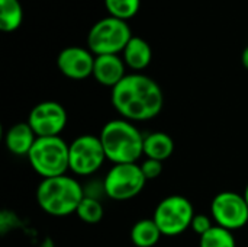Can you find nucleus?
<instances>
[{
	"label": "nucleus",
	"instance_id": "obj_7",
	"mask_svg": "<svg viewBox=\"0 0 248 247\" xmlns=\"http://www.w3.org/2000/svg\"><path fill=\"white\" fill-rule=\"evenodd\" d=\"M145 182L138 163L113 165L105 176L103 191L113 201H129L144 189Z\"/></svg>",
	"mask_w": 248,
	"mask_h": 247
},
{
	"label": "nucleus",
	"instance_id": "obj_24",
	"mask_svg": "<svg viewBox=\"0 0 248 247\" xmlns=\"http://www.w3.org/2000/svg\"><path fill=\"white\" fill-rule=\"evenodd\" d=\"M241 63H243L244 68L248 70V45L244 48V51H243V54H241Z\"/></svg>",
	"mask_w": 248,
	"mask_h": 247
},
{
	"label": "nucleus",
	"instance_id": "obj_8",
	"mask_svg": "<svg viewBox=\"0 0 248 247\" xmlns=\"http://www.w3.org/2000/svg\"><path fill=\"white\" fill-rule=\"evenodd\" d=\"M106 160L102 141L96 135L84 134L70 144V170L78 176L96 173Z\"/></svg>",
	"mask_w": 248,
	"mask_h": 247
},
{
	"label": "nucleus",
	"instance_id": "obj_11",
	"mask_svg": "<svg viewBox=\"0 0 248 247\" xmlns=\"http://www.w3.org/2000/svg\"><path fill=\"white\" fill-rule=\"evenodd\" d=\"M96 55L81 47H67L57 57L58 70L71 80H84L93 76Z\"/></svg>",
	"mask_w": 248,
	"mask_h": 247
},
{
	"label": "nucleus",
	"instance_id": "obj_6",
	"mask_svg": "<svg viewBox=\"0 0 248 247\" xmlns=\"http://www.w3.org/2000/svg\"><path fill=\"white\" fill-rule=\"evenodd\" d=\"M195 210L192 202L182 195H170L158 202L153 220L163 236L174 237L185 233L192 226Z\"/></svg>",
	"mask_w": 248,
	"mask_h": 247
},
{
	"label": "nucleus",
	"instance_id": "obj_25",
	"mask_svg": "<svg viewBox=\"0 0 248 247\" xmlns=\"http://www.w3.org/2000/svg\"><path fill=\"white\" fill-rule=\"evenodd\" d=\"M39 247H55V246H54V242H52L51 239H45V240L41 243V246Z\"/></svg>",
	"mask_w": 248,
	"mask_h": 247
},
{
	"label": "nucleus",
	"instance_id": "obj_2",
	"mask_svg": "<svg viewBox=\"0 0 248 247\" xmlns=\"http://www.w3.org/2000/svg\"><path fill=\"white\" fill-rule=\"evenodd\" d=\"M106 159L113 165L138 163L144 154V135L134 122L124 118L106 122L99 135Z\"/></svg>",
	"mask_w": 248,
	"mask_h": 247
},
{
	"label": "nucleus",
	"instance_id": "obj_22",
	"mask_svg": "<svg viewBox=\"0 0 248 247\" xmlns=\"http://www.w3.org/2000/svg\"><path fill=\"white\" fill-rule=\"evenodd\" d=\"M212 221H214V220L209 218V217L205 215V214H195V217H193V220H192L190 229L201 237V236H203L205 233H208V231L214 227Z\"/></svg>",
	"mask_w": 248,
	"mask_h": 247
},
{
	"label": "nucleus",
	"instance_id": "obj_17",
	"mask_svg": "<svg viewBox=\"0 0 248 247\" xmlns=\"http://www.w3.org/2000/svg\"><path fill=\"white\" fill-rule=\"evenodd\" d=\"M23 22V9L19 0H0V28L3 32L16 31Z\"/></svg>",
	"mask_w": 248,
	"mask_h": 247
},
{
	"label": "nucleus",
	"instance_id": "obj_18",
	"mask_svg": "<svg viewBox=\"0 0 248 247\" xmlns=\"http://www.w3.org/2000/svg\"><path fill=\"white\" fill-rule=\"evenodd\" d=\"M76 215L86 224H97L102 221L103 215H105V210L102 202L92 195H86L83 198V201L80 202Z\"/></svg>",
	"mask_w": 248,
	"mask_h": 247
},
{
	"label": "nucleus",
	"instance_id": "obj_20",
	"mask_svg": "<svg viewBox=\"0 0 248 247\" xmlns=\"http://www.w3.org/2000/svg\"><path fill=\"white\" fill-rule=\"evenodd\" d=\"M105 6L110 16L128 20L138 13L141 0H105Z\"/></svg>",
	"mask_w": 248,
	"mask_h": 247
},
{
	"label": "nucleus",
	"instance_id": "obj_5",
	"mask_svg": "<svg viewBox=\"0 0 248 247\" xmlns=\"http://www.w3.org/2000/svg\"><path fill=\"white\" fill-rule=\"evenodd\" d=\"M132 33L126 20L109 16L97 20L89 31L87 47L94 55H108L122 52Z\"/></svg>",
	"mask_w": 248,
	"mask_h": 247
},
{
	"label": "nucleus",
	"instance_id": "obj_10",
	"mask_svg": "<svg viewBox=\"0 0 248 247\" xmlns=\"http://www.w3.org/2000/svg\"><path fill=\"white\" fill-rule=\"evenodd\" d=\"M67 111L55 100H45L35 105L28 116V124L38 138L60 137L67 125Z\"/></svg>",
	"mask_w": 248,
	"mask_h": 247
},
{
	"label": "nucleus",
	"instance_id": "obj_23",
	"mask_svg": "<svg viewBox=\"0 0 248 247\" xmlns=\"http://www.w3.org/2000/svg\"><path fill=\"white\" fill-rule=\"evenodd\" d=\"M17 226V218L13 213L3 210L1 215H0V231L3 236H6V233L12 229H15Z\"/></svg>",
	"mask_w": 248,
	"mask_h": 247
},
{
	"label": "nucleus",
	"instance_id": "obj_26",
	"mask_svg": "<svg viewBox=\"0 0 248 247\" xmlns=\"http://www.w3.org/2000/svg\"><path fill=\"white\" fill-rule=\"evenodd\" d=\"M244 198H246V202H247L248 205V183L247 186H246V191H244Z\"/></svg>",
	"mask_w": 248,
	"mask_h": 247
},
{
	"label": "nucleus",
	"instance_id": "obj_13",
	"mask_svg": "<svg viewBox=\"0 0 248 247\" xmlns=\"http://www.w3.org/2000/svg\"><path fill=\"white\" fill-rule=\"evenodd\" d=\"M36 138L38 137L35 135L28 122H17L7 130L4 135V144L12 154L19 157H28Z\"/></svg>",
	"mask_w": 248,
	"mask_h": 247
},
{
	"label": "nucleus",
	"instance_id": "obj_3",
	"mask_svg": "<svg viewBox=\"0 0 248 247\" xmlns=\"http://www.w3.org/2000/svg\"><path fill=\"white\" fill-rule=\"evenodd\" d=\"M84 197L86 192L78 181L67 175L42 179L36 188V202L39 208L52 217L76 214Z\"/></svg>",
	"mask_w": 248,
	"mask_h": 247
},
{
	"label": "nucleus",
	"instance_id": "obj_21",
	"mask_svg": "<svg viewBox=\"0 0 248 247\" xmlns=\"http://www.w3.org/2000/svg\"><path fill=\"white\" fill-rule=\"evenodd\" d=\"M140 166L147 181L157 179L163 173V162H158L154 159H145Z\"/></svg>",
	"mask_w": 248,
	"mask_h": 247
},
{
	"label": "nucleus",
	"instance_id": "obj_14",
	"mask_svg": "<svg viewBox=\"0 0 248 247\" xmlns=\"http://www.w3.org/2000/svg\"><path fill=\"white\" fill-rule=\"evenodd\" d=\"M122 52L125 64L135 71L147 68L153 60V49L150 44L140 36H132Z\"/></svg>",
	"mask_w": 248,
	"mask_h": 247
},
{
	"label": "nucleus",
	"instance_id": "obj_15",
	"mask_svg": "<svg viewBox=\"0 0 248 247\" xmlns=\"http://www.w3.org/2000/svg\"><path fill=\"white\" fill-rule=\"evenodd\" d=\"M173 153L174 141L169 134L157 131L144 137V156L147 159L164 162L169 157H171Z\"/></svg>",
	"mask_w": 248,
	"mask_h": 247
},
{
	"label": "nucleus",
	"instance_id": "obj_16",
	"mask_svg": "<svg viewBox=\"0 0 248 247\" xmlns=\"http://www.w3.org/2000/svg\"><path fill=\"white\" fill-rule=\"evenodd\" d=\"M161 231L153 218H142L131 229V242L135 247H154L161 239Z\"/></svg>",
	"mask_w": 248,
	"mask_h": 247
},
{
	"label": "nucleus",
	"instance_id": "obj_19",
	"mask_svg": "<svg viewBox=\"0 0 248 247\" xmlns=\"http://www.w3.org/2000/svg\"><path fill=\"white\" fill-rule=\"evenodd\" d=\"M199 247H237L232 231L214 226L208 233L199 237Z\"/></svg>",
	"mask_w": 248,
	"mask_h": 247
},
{
	"label": "nucleus",
	"instance_id": "obj_1",
	"mask_svg": "<svg viewBox=\"0 0 248 247\" xmlns=\"http://www.w3.org/2000/svg\"><path fill=\"white\" fill-rule=\"evenodd\" d=\"M113 109L121 118L131 122L154 119L164 106V95L160 84L141 73L126 74L110 93Z\"/></svg>",
	"mask_w": 248,
	"mask_h": 247
},
{
	"label": "nucleus",
	"instance_id": "obj_12",
	"mask_svg": "<svg viewBox=\"0 0 248 247\" xmlns=\"http://www.w3.org/2000/svg\"><path fill=\"white\" fill-rule=\"evenodd\" d=\"M125 61L115 55H96L94 67H93V77L102 86L113 89L126 74H125Z\"/></svg>",
	"mask_w": 248,
	"mask_h": 247
},
{
	"label": "nucleus",
	"instance_id": "obj_9",
	"mask_svg": "<svg viewBox=\"0 0 248 247\" xmlns=\"http://www.w3.org/2000/svg\"><path fill=\"white\" fill-rule=\"evenodd\" d=\"M211 215L217 226L235 231L248 223V205L244 195L232 191L219 192L211 204Z\"/></svg>",
	"mask_w": 248,
	"mask_h": 247
},
{
	"label": "nucleus",
	"instance_id": "obj_4",
	"mask_svg": "<svg viewBox=\"0 0 248 247\" xmlns=\"http://www.w3.org/2000/svg\"><path fill=\"white\" fill-rule=\"evenodd\" d=\"M28 160L42 179L62 176L70 170V144L61 137L36 138Z\"/></svg>",
	"mask_w": 248,
	"mask_h": 247
}]
</instances>
